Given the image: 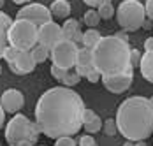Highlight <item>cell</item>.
Segmentation results:
<instances>
[{"mask_svg":"<svg viewBox=\"0 0 153 146\" xmlns=\"http://www.w3.org/2000/svg\"><path fill=\"white\" fill-rule=\"evenodd\" d=\"M85 102L71 86L46 90L35 104V121L41 134L51 139L76 136L83 127Z\"/></svg>","mask_w":153,"mask_h":146,"instance_id":"6da1fadb","label":"cell"},{"mask_svg":"<svg viewBox=\"0 0 153 146\" xmlns=\"http://www.w3.org/2000/svg\"><path fill=\"white\" fill-rule=\"evenodd\" d=\"M118 132L127 141L137 143L153 136V104L150 99L134 95L125 99L116 111Z\"/></svg>","mask_w":153,"mask_h":146,"instance_id":"7a4b0ae2","label":"cell"},{"mask_svg":"<svg viewBox=\"0 0 153 146\" xmlns=\"http://www.w3.org/2000/svg\"><path fill=\"white\" fill-rule=\"evenodd\" d=\"M93 65L100 76H116L132 71V48L120 35H106L93 48Z\"/></svg>","mask_w":153,"mask_h":146,"instance_id":"3957f363","label":"cell"},{"mask_svg":"<svg viewBox=\"0 0 153 146\" xmlns=\"http://www.w3.org/2000/svg\"><path fill=\"white\" fill-rule=\"evenodd\" d=\"M39 134H41V129L37 121H32L19 113H16L5 125V141L9 146H16L21 141H30L35 145V141L39 139Z\"/></svg>","mask_w":153,"mask_h":146,"instance_id":"277c9868","label":"cell"},{"mask_svg":"<svg viewBox=\"0 0 153 146\" xmlns=\"http://www.w3.org/2000/svg\"><path fill=\"white\" fill-rule=\"evenodd\" d=\"M9 44L18 49L30 51L33 46L39 44V27L28 19L16 18L9 28Z\"/></svg>","mask_w":153,"mask_h":146,"instance_id":"5b68a950","label":"cell"},{"mask_svg":"<svg viewBox=\"0 0 153 146\" xmlns=\"http://www.w3.org/2000/svg\"><path fill=\"white\" fill-rule=\"evenodd\" d=\"M118 25L127 32H136L146 23V9L139 0H123L116 9Z\"/></svg>","mask_w":153,"mask_h":146,"instance_id":"8992f818","label":"cell"},{"mask_svg":"<svg viewBox=\"0 0 153 146\" xmlns=\"http://www.w3.org/2000/svg\"><path fill=\"white\" fill-rule=\"evenodd\" d=\"M77 53H79V46L72 41H60L55 48H51V55L49 60L53 62V65H58L62 69H74L77 62Z\"/></svg>","mask_w":153,"mask_h":146,"instance_id":"52a82bcc","label":"cell"},{"mask_svg":"<svg viewBox=\"0 0 153 146\" xmlns=\"http://www.w3.org/2000/svg\"><path fill=\"white\" fill-rule=\"evenodd\" d=\"M16 18H19V19H28V21H32V23H35L37 27L53 21V14H51L49 7L42 5V4H37V2L25 4V5L18 11Z\"/></svg>","mask_w":153,"mask_h":146,"instance_id":"ba28073f","label":"cell"},{"mask_svg":"<svg viewBox=\"0 0 153 146\" xmlns=\"http://www.w3.org/2000/svg\"><path fill=\"white\" fill-rule=\"evenodd\" d=\"M102 85L106 88L107 92H111V93H123V92H127L130 85H132V81H134V69L132 71H127V72L123 74H116V76H102Z\"/></svg>","mask_w":153,"mask_h":146,"instance_id":"9c48e42d","label":"cell"},{"mask_svg":"<svg viewBox=\"0 0 153 146\" xmlns=\"http://www.w3.org/2000/svg\"><path fill=\"white\" fill-rule=\"evenodd\" d=\"M60 41H63V30L58 23L49 21V23H44V25L39 27V44L51 49Z\"/></svg>","mask_w":153,"mask_h":146,"instance_id":"30bf717a","label":"cell"},{"mask_svg":"<svg viewBox=\"0 0 153 146\" xmlns=\"http://www.w3.org/2000/svg\"><path fill=\"white\" fill-rule=\"evenodd\" d=\"M7 65H9L11 72L18 74V76H25V74H30V72L35 71L37 62L33 58L32 51H23V49H19L18 57H16L11 63H7Z\"/></svg>","mask_w":153,"mask_h":146,"instance_id":"8fae6325","label":"cell"},{"mask_svg":"<svg viewBox=\"0 0 153 146\" xmlns=\"http://www.w3.org/2000/svg\"><path fill=\"white\" fill-rule=\"evenodd\" d=\"M0 104H2V107L5 109V113H19L21 111V107L25 106V95L19 92V90H16V88H9V90H5L4 93H2V97H0Z\"/></svg>","mask_w":153,"mask_h":146,"instance_id":"7c38bea8","label":"cell"},{"mask_svg":"<svg viewBox=\"0 0 153 146\" xmlns=\"http://www.w3.org/2000/svg\"><path fill=\"white\" fill-rule=\"evenodd\" d=\"M76 72L81 76V77H86L88 74L95 69L93 65V49L90 48H85L81 46L79 48V53H77V62H76Z\"/></svg>","mask_w":153,"mask_h":146,"instance_id":"4fadbf2b","label":"cell"},{"mask_svg":"<svg viewBox=\"0 0 153 146\" xmlns=\"http://www.w3.org/2000/svg\"><path fill=\"white\" fill-rule=\"evenodd\" d=\"M13 25L11 16L0 11V58H4V51L9 46V28Z\"/></svg>","mask_w":153,"mask_h":146,"instance_id":"5bb4252c","label":"cell"},{"mask_svg":"<svg viewBox=\"0 0 153 146\" xmlns=\"http://www.w3.org/2000/svg\"><path fill=\"white\" fill-rule=\"evenodd\" d=\"M102 120L100 116L93 111V109H85V116H83V129L88 132V134H95V132L102 130Z\"/></svg>","mask_w":153,"mask_h":146,"instance_id":"9a60e30c","label":"cell"},{"mask_svg":"<svg viewBox=\"0 0 153 146\" xmlns=\"http://www.w3.org/2000/svg\"><path fill=\"white\" fill-rule=\"evenodd\" d=\"M139 71H141V76L148 83H153V51L143 53L141 62H139Z\"/></svg>","mask_w":153,"mask_h":146,"instance_id":"2e32d148","label":"cell"},{"mask_svg":"<svg viewBox=\"0 0 153 146\" xmlns=\"http://www.w3.org/2000/svg\"><path fill=\"white\" fill-rule=\"evenodd\" d=\"M49 11H51L53 18L67 19L71 14V4H69V0H53V4L49 5Z\"/></svg>","mask_w":153,"mask_h":146,"instance_id":"e0dca14e","label":"cell"},{"mask_svg":"<svg viewBox=\"0 0 153 146\" xmlns=\"http://www.w3.org/2000/svg\"><path fill=\"white\" fill-rule=\"evenodd\" d=\"M62 30H63V39L65 41H74L77 32H81L79 28V21L74 19V18H67L65 23L62 25Z\"/></svg>","mask_w":153,"mask_h":146,"instance_id":"ac0fdd59","label":"cell"},{"mask_svg":"<svg viewBox=\"0 0 153 146\" xmlns=\"http://www.w3.org/2000/svg\"><path fill=\"white\" fill-rule=\"evenodd\" d=\"M100 39H102L100 32H99V30H95V28H88V30H85V32H83V46H85V48L93 49Z\"/></svg>","mask_w":153,"mask_h":146,"instance_id":"d6986e66","label":"cell"},{"mask_svg":"<svg viewBox=\"0 0 153 146\" xmlns=\"http://www.w3.org/2000/svg\"><path fill=\"white\" fill-rule=\"evenodd\" d=\"M30 51H32V55H33V58H35L37 63H44V62L49 58V55H51V49L46 48V46H42V44L33 46Z\"/></svg>","mask_w":153,"mask_h":146,"instance_id":"ffe728a7","label":"cell"},{"mask_svg":"<svg viewBox=\"0 0 153 146\" xmlns=\"http://www.w3.org/2000/svg\"><path fill=\"white\" fill-rule=\"evenodd\" d=\"M100 14H99V11H95V9H88L85 14H83V21H85V25L86 27H90V28H95L99 23H100Z\"/></svg>","mask_w":153,"mask_h":146,"instance_id":"44dd1931","label":"cell"},{"mask_svg":"<svg viewBox=\"0 0 153 146\" xmlns=\"http://www.w3.org/2000/svg\"><path fill=\"white\" fill-rule=\"evenodd\" d=\"M79 81H81V76L76 72V69H69L67 74H65V77L62 79V85H63V86H71L72 88L74 85H77Z\"/></svg>","mask_w":153,"mask_h":146,"instance_id":"7402d4cb","label":"cell"},{"mask_svg":"<svg viewBox=\"0 0 153 146\" xmlns=\"http://www.w3.org/2000/svg\"><path fill=\"white\" fill-rule=\"evenodd\" d=\"M97 11H99V14H100L102 19H111V18L114 16V7H113L111 2H106V4H102V5H99Z\"/></svg>","mask_w":153,"mask_h":146,"instance_id":"603a6c76","label":"cell"},{"mask_svg":"<svg viewBox=\"0 0 153 146\" xmlns=\"http://www.w3.org/2000/svg\"><path fill=\"white\" fill-rule=\"evenodd\" d=\"M102 130L106 136H114L116 132H118V125H116V120H113V118H109L104 121V125H102Z\"/></svg>","mask_w":153,"mask_h":146,"instance_id":"cb8c5ba5","label":"cell"},{"mask_svg":"<svg viewBox=\"0 0 153 146\" xmlns=\"http://www.w3.org/2000/svg\"><path fill=\"white\" fill-rule=\"evenodd\" d=\"M51 76L56 79V81H60L62 83V79L65 77V74H67V69H62V67H58V65H51Z\"/></svg>","mask_w":153,"mask_h":146,"instance_id":"d4e9b609","label":"cell"},{"mask_svg":"<svg viewBox=\"0 0 153 146\" xmlns=\"http://www.w3.org/2000/svg\"><path fill=\"white\" fill-rule=\"evenodd\" d=\"M55 146H77V141L72 139V136H65V137H58L55 141Z\"/></svg>","mask_w":153,"mask_h":146,"instance_id":"484cf974","label":"cell"},{"mask_svg":"<svg viewBox=\"0 0 153 146\" xmlns=\"http://www.w3.org/2000/svg\"><path fill=\"white\" fill-rule=\"evenodd\" d=\"M77 146H99V145H97V141L93 139L90 134H86V136H81V137H79Z\"/></svg>","mask_w":153,"mask_h":146,"instance_id":"4316f807","label":"cell"},{"mask_svg":"<svg viewBox=\"0 0 153 146\" xmlns=\"http://www.w3.org/2000/svg\"><path fill=\"white\" fill-rule=\"evenodd\" d=\"M86 79H88L90 83H99V81L102 79V76H100V72H99L97 69H93L92 72H90L88 76H86Z\"/></svg>","mask_w":153,"mask_h":146,"instance_id":"83f0119b","label":"cell"},{"mask_svg":"<svg viewBox=\"0 0 153 146\" xmlns=\"http://www.w3.org/2000/svg\"><path fill=\"white\" fill-rule=\"evenodd\" d=\"M144 9H146V16L153 21V0H146L144 2Z\"/></svg>","mask_w":153,"mask_h":146,"instance_id":"f1b7e54d","label":"cell"},{"mask_svg":"<svg viewBox=\"0 0 153 146\" xmlns=\"http://www.w3.org/2000/svg\"><path fill=\"white\" fill-rule=\"evenodd\" d=\"M86 5H90V7H99V5H102V4H106V2H111V0H83Z\"/></svg>","mask_w":153,"mask_h":146,"instance_id":"f546056e","label":"cell"},{"mask_svg":"<svg viewBox=\"0 0 153 146\" xmlns=\"http://www.w3.org/2000/svg\"><path fill=\"white\" fill-rule=\"evenodd\" d=\"M141 51L139 49H132V65H139V62H141Z\"/></svg>","mask_w":153,"mask_h":146,"instance_id":"4dcf8cb0","label":"cell"},{"mask_svg":"<svg viewBox=\"0 0 153 146\" xmlns=\"http://www.w3.org/2000/svg\"><path fill=\"white\" fill-rule=\"evenodd\" d=\"M144 51H153V37H148L144 41Z\"/></svg>","mask_w":153,"mask_h":146,"instance_id":"1f68e13d","label":"cell"},{"mask_svg":"<svg viewBox=\"0 0 153 146\" xmlns=\"http://www.w3.org/2000/svg\"><path fill=\"white\" fill-rule=\"evenodd\" d=\"M4 123H5V109H4L2 104H0V129L4 127Z\"/></svg>","mask_w":153,"mask_h":146,"instance_id":"d6a6232c","label":"cell"},{"mask_svg":"<svg viewBox=\"0 0 153 146\" xmlns=\"http://www.w3.org/2000/svg\"><path fill=\"white\" fill-rule=\"evenodd\" d=\"M16 146H33V143H30V141H21L19 145H16Z\"/></svg>","mask_w":153,"mask_h":146,"instance_id":"836d02e7","label":"cell"},{"mask_svg":"<svg viewBox=\"0 0 153 146\" xmlns=\"http://www.w3.org/2000/svg\"><path fill=\"white\" fill-rule=\"evenodd\" d=\"M13 2H14V4H19V5H21V4H30L32 0H13Z\"/></svg>","mask_w":153,"mask_h":146,"instance_id":"e575fe53","label":"cell"},{"mask_svg":"<svg viewBox=\"0 0 153 146\" xmlns=\"http://www.w3.org/2000/svg\"><path fill=\"white\" fill-rule=\"evenodd\" d=\"M134 145H136V146H148L144 141H137V143H134Z\"/></svg>","mask_w":153,"mask_h":146,"instance_id":"d590c367","label":"cell"},{"mask_svg":"<svg viewBox=\"0 0 153 146\" xmlns=\"http://www.w3.org/2000/svg\"><path fill=\"white\" fill-rule=\"evenodd\" d=\"M123 146H136V145H134L132 141H127V143H125V145H123Z\"/></svg>","mask_w":153,"mask_h":146,"instance_id":"8d00e7d4","label":"cell"},{"mask_svg":"<svg viewBox=\"0 0 153 146\" xmlns=\"http://www.w3.org/2000/svg\"><path fill=\"white\" fill-rule=\"evenodd\" d=\"M4 4H5V0H0V11H2V7H4Z\"/></svg>","mask_w":153,"mask_h":146,"instance_id":"74e56055","label":"cell"},{"mask_svg":"<svg viewBox=\"0 0 153 146\" xmlns=\"http://www.w3.org/2000/svg\"><path fill=\"white\" fill-rule=\"evenodd\" d=\"M0 74H2V65H0Z\"/></svg>","mask_w":153,"mask_h":146,"instance_id":"f35d334b","label":"cell"},{"mask_svg":"<svg viewBox=\"0 0 153 146\" xmlns=\"http://www.w3.org/2000/svg\"><path fill=\"white\" fill-rule=\"evenodd\" d=\"M150 101H152V104H153V97H152V99H150Z\"/></svg>","mask_w":153,"mask_h":146,"instance_id":"ab89813d","label":"cell"},{"mask_svg":"<svg viewBox=\"0 0 153 146\" xmlns=\"http://www.w3.org/2000/svg\"><path fill=\"white\" fill-rule=\"evenodd\" d=\"M0 146H2V143H0Z\"/></svg>","mask_w":153,"mask_h":146,"instance_id":"60d3db41","label":"cell"}]
</instances>
